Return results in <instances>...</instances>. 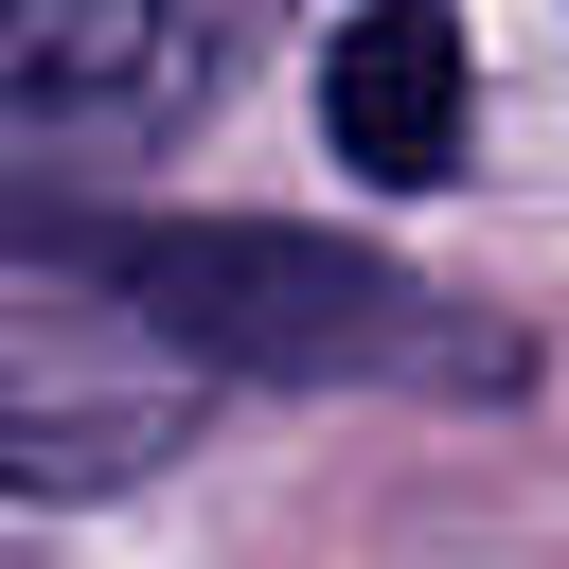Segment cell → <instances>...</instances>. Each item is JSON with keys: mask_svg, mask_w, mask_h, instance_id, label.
<instances>
[{"mask_svg": "<svg viewBox=\"0 0 569 569\" xmlns=\"http://www.w3.org/2000/svg\"><path fill=\"white\" fill-rule=\"evenodd\" d=\"M18 249L89 267L196 373H284V391H320V373H462V391H498L516 373V338H462L427 284H391L338 231H267V213H107V231H71L53 196H18Z\"/></svg>", "mask_w": 569, "mask_h": 569, "instance_id": "1", "label": "cell"}, {"mask_svg": "<svg viewBox=\"0 0 569 569\" xmlns=\"http://www.w3.org/2000/svg\"><path fill=\"white\" fill-rule=\"evenodd\" d=\"M249 0H0V124L18 142H142L231 71Z\"/></svg>", "mask_w": 569, "mask_h": 569, "instance_id": "2", "label": "cell"}, {"mask_svg": "<svg viewBox=\"0 0 569 569\" xmlns=\"http://www.w3.org/2000/svg\"><path fill=\"white\" fill-rule=\"evenodd\" d=\"M462 124H480V53L445 0H356L338 53H320V142L373 178V196H427L462 178Z\"/></svg>", "mask_w": 569, "mask_h": 569, "instance_id": "3", "label": "cell"}]
</instances>
